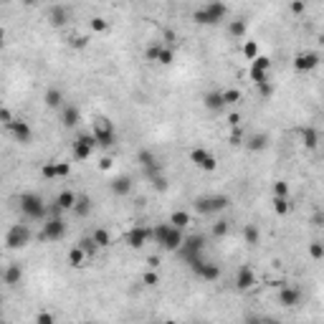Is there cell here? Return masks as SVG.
Listing matches in <instances>:
<instances>
[{
  "instance_id": "1",
  "label": "cell",
  "mask_w": 324,
  "mask_h": 324,
  "mask_svg": "<svg viewBox=\"0 0 324 324\" xmlns=\"http://www.w3.org/2000/svg\"><path fill=\"white\" fill-rule=\"evenodd\" d=\"M152 235H155V241L165 248V251H178V248L183 246V231L178 228H172L170 223H160L152 228Z\"/></svg>"
},
{
  "instance_id": "2",
  "label": "cell",
  "mask_w": 324,
  "mask_h": 324,
  "mask_svg": "<svg viewBox=\"0 0 324 324\" xmlns=\"http://www.w3.org/2000/svg\"><path fill=\"white\" fill-rule=\"evenodd\" d=\"M226 13H228V8L223 3H205L203 8H198L193 13V21L200 25H215L226 18Z\"/></svg>"
},
{
  "instance_id": "3",
  "label": "cell",
  "mask_w": 324,
  "mask_h": 324,
  "mask_svg": "<svg viewBox=\"0 0 324 324\" xmlns=\"http://www.w3.org/2000/svg\"><path fill=\"white\" fill-rule=\"evenodd\" d=\"M203 248H205L203 235H190V238H183V246L175 254H180V258L190 266V263H195L198 258H203Z\"/></svg>"
},
{
  "instance_id": "4",
  "label": "cell",
  "mask_w": 324,
  "mask_h": 324,
  "mask_svg": "<svg viewBox=\"0 0 324 324\" xmlns=\"http://www.w3.org/2000/svg\"><path fill=\"white\" fill-rule=\"evenodd\" d=\"M28 243H31V228H28L25 223H16V226L8 228V233H5V246L10 248V251L25 248Z\"/></svg>"
},
{
  "instance_id": "5",
  "label": "cell",
  "mask_w": 324,
  "mask_h": 324,
  "mask_svg": "<svg viewBox=\"0 0 324 324\" xmlns=\"http://www.w3.org/2000/svg\"><path fill=\"white\" fill-rule=\"evenodd\" d=\"M18 203H21V210H23V215H25V218L41 220L43 215H46V205H43L41 195H36V193H23Z\"/></svg>"
},
{
  "instance_id": "6",
  "label": "cell",
  "mask_w": 324,
  "mask_h": 324,
  "mask_svg": "<svg viewBox=\"0 0 324 324\" xmlns=\"http://www.w3.org/2000/svg\"><path fill=\"white\" fill-rule=\"evenodd\" d=\"M231 205V200L226 195H205V198H195V210L203 215H213L220 213Z\"/></svg>"
},
{
  "instance_id": "7",
  "label": "cell",
  "mask_w": 324,
  "mask_h": 324,
  "mask_svg": "<svg viewBox=\"0 0 324 324\" xmlns=\"http://www.w3.org/2000/svg\"><path fill=\"white\" fill-rule=\"evenodd\" d=\"M92 137L99 147H112L116 142V135H114V127L112 122L107 119V116H101V119L94 122V132H92Z\"/></svg>"
},
{
  "instance_id": "8",
  "label": "cell",
  "mask_w": 324,
  "mask_h": 324,
  "mask_svg": "<svg viewBox=\"0 0 324 324\" xmlns=\"http://www.w3.org/2000/svg\"><path fill=\"white\" fill-rule=\"evenodd\" d=\"M66 235V223L61 218H51L43 223V231H41V238L43 241H61Z\"/></svg>"
},
{
  "instance_id": "9",
  "label": "cell",
  "mask_w": 324,
  "mask_h": 324,
  "mask_svg": "<svg viewBox=\"0 0 324 324\" xmlns=\"http://www.w3.org/2000/svg\"><path fill=\"white\" fill-rule=\"evenodd\" d=\"M190 269H193L203 281H218V276H220V269L215 266V263L203 261V258H198L195 263H190Z\"/></svg>"
},
{
  "instance_id": "10",
  "label": "cell",
  "mask_w": 324,
  "mask_h": 324,
  "mask_svg": "<svg viewBox=\"0 0 324 324\" xmlns=\"http://www.w3.org/2000/svg\"><path fill=\"white\" fill-rule=\"evenodd\" d=\"M190 160H193V165H195V167H200V170H208V172H213V170L218 167L215 157H213L208 150H203V147H195V150L190 152Z\"/></svg>"
},
{
  "instance_id": "11",
  "label": "cell",
  "mask_w": 324,
  "mask_h": 324,
  "mask_svg": "<svg viewBox=\"0 0 324 324\" xmlns=\"http://www.w3.org/2000/svg\"><path fill=\"white\" fill-rule=\"evenodd\" d=\"M269 69H271V61L266 56H258L251 61V79L254 84H263V81H269Z\"/></svg>"
},
{
  "instance_id": "12",
  "label": "cell",
  "mask_w": 324,
  "mask_h": 324,
  "mask_svg": "<svg viewBox=\"0 0 324 324\" xmlns=\"http://www.w3.org/2000/svg\"><path fill=\"white\" fill-rule=\"evenodd\" d=\"M150 235H152V231H150V228H144V226H135L132 231H127L124 241H127V246H129V248H142L147 241H150Z\"/></svg>"
},
{
  "instance_id": "13",
  "label": "cell",
  "mask_w": 324,
  "mask_h": 324,
  "mask_svg": "<svg viewBox=\"0 0 324 324\" xmlns=\"http://www.w3.org/2000/svg\"><path fill=\"white\" fill-rule=\"evenodd\" d=\"M8 129H10V135L16 137L21 144H28V142H31V137H33L31 127H28V122H23V119H13L8 124Z\"/></svg>"
},
{
  "instance_id": "14",
  "label": "cell",
  "mask_w": 324,
  "mask_h": 324,
  "mask_svg": "<svg viewBox=\"0 0 324 324\" xmlns=\"http://www.w3.org/2000/svg\"><path fill=\"white\" fill-rule=\"evenodd\" d=\"M94 147H96V142H94L92 135H81L76 139V144H73V157H76V160H86V157L92 155Z\"/></svg>"
},
{
  "instance_id": "15",
  "label": "cell",
  "mask_w": 324,
  "mask_h": 324,
  "mask_svg": "<svg viewBox=\"0 0 324 324\" xmlns=\"http://www.w3.org/2000/svg\"><path fill=\"white\" fill-rule=\"evenodd\" d=\"M317 66H319V53H314V51L299 53L297 58H294V69H297V71H312Z\"/></svg>"
},
{
  "instance_id": "16",
  "label": "cell",
  "mask_w": 324,
  "mask_h": 324,
  "mask_svg": "<svg viewBox=\"0 0 324 324\" xmlns=\"http://www.w3.org/2000/svg\"><path fill=\"white\" fill-rule=\"evenodd\" d=\"M254 284H256V274H254L251 266H241L238 271H235V286H238L241 291L251 289Z\"/></svg>"
},
{
  "instance_id": "17",
  "label": "cell",
  "mask_w": 324,
  "mask_h": 324,
  "mask_svg": "<svg viewBox=\"0 0 324 324\" xmlns=\"http://www.w3.org/2000/svg\"><path fill=\"white\" fill-rule=\"evenodd\" d=\"M3 281L8 286H18L23 281V266H21V263H10V266L3 271Z\"/></svg>"
},
{
  "instance_id": "18",
  "label": "cell",
  "mask_w": 324,
  "mask_h": 324,
  "mask_svg": "<svg viewBox=\"0 0 324 324\" xmlns=\"http://www.w3.org/2000/svg\"><path fill=\"white\" fill-rule=\"evenodd\" d=\"M79 122H81L79 109H76V107H71V104H64V107H61V124L71 129V127H76Z\"/></svg>"
},
{
  "instance_id": "19",
  "label": "cell",
  "mask_w": 324,
  "mask_h": 324,
  "mask_svg": "<svg viewBox=\"0 0 324 324\" xmlns=\"http://www.w3.org/2000/svg\"><path fill=\"white\" fill-rule=\"evenodd\" d=\"M278 301H281L284 306H297L301 301V291L294 289V286H284L281 291H278Z\"/></svg>"
},
{
  "instance_id": "20",
  "label": "cell",
  "mask_w": 324,
  "mask_h": 324,
  "mask_svg": "<svg viewBox=\"0 0 324 324\" xmlns=\"http://www.w3.org/2000/svg\"><path fill=\"white\" fill-rule=\"evenodd\" d=\"M139 162H142V167L147 170V175H152V178H155V175H157V170H160V165H157V157L150 152V150H139Z\"/></svg>"
},
{
  "instance_id": "21",
  "label": "cell",
  "mask_w": 324,
  "mask_h": 324,
  "mask_svg": "<svg viewBox=\"0 0 324 324\" xmlns=\"http://www.w3.org/2000/svg\"><path fill=\"white\" fill-rule=\"evenodd\" d=\"M112 193L114 195H129L132 193V178L129 175H119L112 180Z\"/></svg>"
},
{
  "instance_id": "22",
  "label": "cell",
  "mask_w": 324,
  "mask_h": 324,
  "mask_svg": "<svg viewBox=\"0 0 324 324\" xmlns=\"http://www.w3.org/2000/svg\"><path fill=\"white\" fill-rule=\"evenodd\" d=\"M203 107L210 109V112H220L226 104H223V96H220V92H208L203 96Z\"/></svg>"
},
{
  "instance_id": "23",
  "label": "cell",
  "mask_w": 324,
  "mask_h": 324,
  "mask_svg": "<svg viewBox=\"0 0 324 324\" xmlns=\"http://www.w3.org/2000/svg\"><path fill=\"white\" fill-rule=\"evenodd\" d=\"M73 213H76L79 218H86L92 213V198L89 195H76V203H73Z\"/></svg>"
},
{
  "instance_id": "24",
  "label": "cell",
  "mask_w": 324,
  "mask_h": 324,
  "mask_svg": "<svg viewBox=\"0 0 324 324\" xmlns=\"http://www.w3.org/2000/svg\"><path fill=\"white\" fill-rule=\"evenodd\" d=\"M73 203H76V193L64 190V193H58V198H56V208H58V210H71Z\"/></svg>"
},
{
  "instance_id": "25",
  "label": "cell",
  "mask_w": 324,
  "mask_h": 324,
  "mask_svg": "<svg viewBox=\"0 0 324 324\" xmlns=\"http://www.w3.org/2000/svg\"><path fill=\"white\" fill-rule=\"evenodd\" d=\"M301 139H304V144L309 147V150H317V144H319V132H317L314 127H304V129H301Z\"/></svg>"
},
{
  "instance_id": "26",
  "label": "cell",
  "mask_w": 324,
  "mask_h": 324,
  "mask_svg": "<svg viewBox=\"0 0 324 324\" xmlns=\"http://www.w3.org/2000/svg\"><path fill=\"white\" fill-rule=\"evenodd\" d=\"M46 104L51 109H61L64 107V94H61V89H48L46 92Z\"/></svg>"
},
{
  "instance_id": "27",
  "label": "cell",
  "mask_w": 324,
  "mask_h": 324,
  "mask_svg": "<svg viewBox=\"0 0 324 324\" xmlns=\"http://www.w3.org/2000/svg\"><path fill=\"white\" fill-rule=\"evenodd\" d=\"M187 223H190V215H187L185 210H175V213L170 215V226L178 228V231H183Z\"/></svg>"
},
{
  "instance_id": "28",
  "label": "cell",
  "mask_w": 324,
  "mask_h": 324,
  "mask_svg": "<svg viewBox=\"0 0 324 324\" xmlns=\"http://www.w3.org/2000/svg\"><path fill=\"white\" fill-rule=\"evenodd\" d=\"M48 16H51V23H53V25H64V23H66V16H69V10L61 8V5H53V8L48 10Z\"/></svg>"
},
{
  "instance_id": "29",
  "label": "cell",
  "mask_w": 324,
  "mask_h": 324,
  "mask_svg": "<svg viewBox=\"0 0 324 324\" xmlns=\"http://www.w3.org/2000/svg\"><path fill=\"white\" fill-rule=\"evenodd\" d=\"M228 31H231V36H233V38H243V36H246V31H248V25H246V21H243V18H238V21H231Z\"/></svg>"
},
{
  "instance_id": "30",
  "label": "cell",
  "mask_w": 324,
  "mask_h": 324,
  "mask_svg": "<svg viewBox=\"0 0 324 324\" xmlns=\"http://www.w3.org/2000/svg\"><path fill=\"white\" fill-rule=\"evenodd\" d=\"M243 241H246L248 246H256V243H258V228H256L254 223L243 226Z\"/></svg>"
},
{
  "instance_id": "31",
  "label": "cell",
  "mask_w": 324,
  "mask_h": 324,
  "mask_svg": "<svg viewBox=\"0 0 324 324\" xmlns=\"http://www.w3.org/2000/svg\"><path fill=\"white\" fill-rule=\"evenodd\" d=\"M266 144H269V137H266V135H254L251 142H248V150L261 152V150H266Z\"/></svg>"
},
{
  "instance_id": "32",
  "label": "cell",
  "mask_w": 324,
  "mask_h": 324,
  "mask_svg": "<svg viewBox=\"0 0 324 324\" xmlns=\"http://www.w3.org/2000/svg\"><path fill=\"white\" fill-rule=\"evenodd\" d=\"M84 261H86V254L76 246V248H73V251L69 254V263H71L73 269H81V266H84Z\"/></svg>"
},
{
  "instance_id": "33",
  "label": "cell",
  "mask_w": 324,
  "mask_h": 324,
  "mask_svg": "<svg viewBox=\"0 0 324 324\" xmlns=\"http://www.w3.org/2000/svg\"><path fill=\"white\" fill-rule=\"evenodd\" d=\"M92 241L96 243V248H104V246H109V241H112V238H109V233H107L104 228H96V231H94V235H92Z\"/></svg>"
},
{
  "instance_id": "34",
  "label": "cell",
  "mask_w": 324,
  "mask_h": 324,
  "mask_svg": "<svg viewBox=\"0 0 324 324\" xmlns=\"http://www.w3.org/2000/svg\"><path fill=\"white\" fill-rule=\"evenodd\" d=\"M220 96H223V104H235V101H241V92L238 89H226V92H220Z\"/></svg>"
},
{
  "instance_id": "35",
  "label": "cell",
  "mask_w": 324,
  "mask_h": 324,
  "mask_svg": "<svg viewBox=\"0 0 324 324\" xmlns=\"http://www.w3.org/2000/svg\"><path fill=\"white\" fill-rule=\"evenodd\" d=\"M243 56L248 58V61H254V58H258V46L254 41H246L243 43Z\"/></svg>"
},
{
  "instance_id": "36",
  "label": "cell",
  "mask_w": 324,
  "mask_h": 324,
  "mask_svg": "<svg viewBox=\"0 0 324 324\" xmlns=\"http://www.w3.org/2000/svg\"><path fill=\"white\" fill-rule=\"evenodd\" d=\"M172 58H175L172 48H167V46H162V48H160V56H157V61H160V64L170 66V64H172Z\"/></svg>"
},
{
  "instance_id": "37",
  "label": "cell",
  "mask_w": 324,
  "mask_h": 324,
  "mask_svg": "<svg viewBox=\"0 0 324 324\" xmlns=\"http://www.w3.org/2000/svg\"><path fill=\"white\" fill-rule=\"evenodd\" d=\"M274 210L278 215H286L289 213V198H274Z\"/></svg>"
},
{
  "instance_id": "38",
  "label": "cell",
  "mask_w": 324,
  "mask_h": 324,
  "mask_svg": "<svg viewBox=\"0 0 324 324\" xmlns=\"http://www.w3.org/2000/svg\"><path fill=\"white\" fill-rule=\"evenodd\" d=\"M309 254H312L314 261L324 258V246H322V241H312V246H309Z\"/></svg>"
},
{
  "instance_id": "39",
  "label": "cell",
  "mask_w": 324,
  "mask_h": 324,
  "mask_svg": "<svg viewBox=\"0 0 324 324\" xmlns=\"http://www.w3.org/2000/svg\"><path fill=\"white\" fill-rule=\"evenodd\" d=\"M142 284L152 289V286H157V284H160V276H157L155 271H147V274H142Z\"/></svg>"
},
{
  "instance_id": "40",
  "label": "cell",
  "mask_w": 324,
  "mask_h": 324,
  "mask_svg": "<svg viewBox=\"0 0 324 324\" xmlns=\"http://www.w3.org/2000/svg\"><path fill=\"white\" fill-rule=\"evenodd\" d=\"M226 233H228V223H226V220H218V223L213 226V235H215V238H223Z\"/></svg>"
},
{
  "instance_id": "41",
  "label": "cell",
  "mask_w": 324,
  "mask_h": 324,
  "mask_svg": "<svg viewBox=\"0 0 324 324\" xmlns=\"http://www.w3.org/2000/svg\"><path fill=\"white\" fill-rule=\"evenodd\" d=\"M274 193H276V198H289V185H286L284 180H278V183L274 185Z\"/></svg>"
},
{
  "instance_id": "42",
  "label": "cell",
  "mask_w": 324,
  "mask_h": 324,
  "mask_svg": "<svg viewBox=\"0 0 324 324\" xmlns=\"http://www.w3.org/2000/svg\"><path fill=\"white\" fill-rule=\"evenodd\" d=\"M79 248H81V251H84V254H89V256H92V254L96 251V243H94L92 238H84V241L79 243Z\"/></svg>"
},
{
  "instance_id": "43",
  "label": "cell",
  "mask_w": 324,
  "mask_h": 324,
  "mask_svg": "<svg viewBox=\"0 0 324 324\" xmlns=\"http://www.w3.org/2000/svg\"><path fill=\"white\" fill-rule=\"evenodd\" d=\"M53 170H56V178H66L69 175V162H53Z\"/></svg>"
},
{
  "instance_id": "44",
  "label": "cell",
  "mask_w": 324,
  "mask_h": 324,
  "mask_svg": "<svg viewBox=\"0 0 324 324\" xmlns=\"http://www.w3.org/2000/svg\"><path fill=\"white\" fill-rule=\"evenodd\" d=\"M36 324H56V319H53L51 312H41V314L36 317Z\"/></svg>"
},
{
  "instance_id": "45",
  "label": "cell",
  "mask_w": 324,
  "mask_h": 324,
  "mask_svg": "<svg viewBox=\"0 0 324 324\" xmlns=\"http://www.w3.org/2000/svg\"><path fill=\"white\" fill-rule=\"evenodd\" d=\"M41 175H43V178H56V170H53V162H46V165H43L41 167Z\"/></svg>"
},
{
  "instance_id": "46",
  "label": "cell",
  "mask_w": 324,
  "mask_h": 324,
  "mask_svg": "<svg viewBox=\"0 0 324 324\" xmlns=\"http://www.w3.org/2000/svg\"><path fill=\"white\" fill-rule=\"evenodd\" d=\"M160 48H162V43H155V46H150V48H147V58H150V61H157Z\"/></svg>"
},
{
  "instance_id": "47",
  "label": "cell",
  "mask_w": 324,
  "mask_h": 324,
  "mask_svg": "<svg viewBox=\"0 0 324 324\" xmlns=\"http://www.w3.org/2000/svg\"><path fill=\"white\" fill-rule=\"evenodd\" d=\"M152 185H155V190H167V180L160 178V175H155V178H152Z\"/></svg>"
},
{
  "instance_id": "48",
  "label": "cell",
  "mask_w": 324,
  "mask_h": 324,
  "mask_svg": "<svg viewBox=\"0 0 324 324\" xmlns=\"http://www.w3.org/2000/svg\"><path fill=\"white\" fill-rule=\"evenodd\" d=\"M92 28L94 31H107V21L104 18H92Z\"/></svg>"
},
{
  "instance_id": "49",
  "label": "cell",
  "mask_w": 324,
  "mask_h": 324,
  "mask_svg": "<svg viewBox=\"0 0 324 324\" xmlns=\"http://www.w3.org/2000/svg\"><path fill=\"white\" fill-rule=\"evenodd\" d=\"M256 86H258L261 96H271V84H269V81H263V84H256Z\"/></svg>"
},
{
  "instance_id": "50",
  "label": "cell",
  "mask_w": 324,
  "mask_h": 324,
  "mask_svg": "<svg viewBox=\"0 0 324 324\" xmlns=\"http://www.w3.org/2000/svg\"><path fill=\"white\" fill-rule=\"evenodd\" d=\"M0 122H3L5 127L13 122V116H10V112H8V109H0Z\"/></svg>"
},
{
  "instance_id": "51",
  "label": "cell",
  "mask_w": 324,
  "mask_h": 324,
  "mask_svg": "<svg viewBox=\"0 0 324 324\" xmlns=\"http://www.w3.org/2000/svg\"><path fill=\"white\" fill-rule=\"evenodd\" d=\"M291 10L294 13H304V3H299V0H297V3H291Z\"/></svg>"
},
{
  "instance_id": "52",
  "label": "cell",
  "mask_w": 324,
  "mask_h": 324,
  "mask_svg": "<svg viewBox=\"0 0 324 324\" xmlns=\"http://www.w3.org/2000/svg\"><path fill=\"white\" fill-rule=\"evenodd\" d=\"M73 46H76V48H84V46H86V38H73Z\"/></svg>"
},
{
  "instance_id": "53",
  "label": "cell",
  "mask_w": 324,
  "mask_h": 324,
  "mask_svg": "<svg viewBox=\"0 0 324 324\" xmlns=\"http://www.w3.org/2000/svg\"><path fill=\"white\" fill-rule=\"evenodd\" d=\"M228 122H231V124L235 127V124H238V122H241V116H238V114H231V119H228Z\"/></svg>"
},
{
  "instance_id": "54",
  "label": "cell",
  "mask_w": 324,
  "mask_h": 324,
  "mask_svg": "<svg viewBox=\"0 0 324 324\" xmlns=\"http://www.w3.org/2000/svg\"><path fill=\"white\" fill-rule=\"evenodd\" d=\"M246 324H261V317H248Z\"/></svg>"
},
{
  "instance_id": "55",
  "label": "cell",
  "mask_w": 324,
  "mask_h": 324,
  "mask_svg": "<svg viewBox=\"0 0 324 324\" xmlns=\"http://www.w3.org/2000/svg\"><path fill=\"white\" fill-rule=\"evenodd\" d=\"M109 165H112V160H101V162H99V167H101V170H107Z\"/></svg>"
},
{
  "instance_id": "56",
  "label": "cell",
  "mask_w": 324,
  "mask_h": 324,
  "mask_svg": "<svg viewBox=\"0 0 324 324\" xmlns=\"http://www.w3.org/2000/svg\"><path fill=\"white\" fill-rule=\"evenodd\" d=\"M261 324H278L276 319H271V317H266V319H261Z\"/></svg>"
},
{
  "instance_id": "57",
  "label": "cell",
  "mask_w": 324,
  "mask_h": 324,
  "mask_svg": "<svg viewBox=\"0 0 324 324\" xmlns=\"http://www.w3.org/2000/svg\"><path fill=\"white\" fill-rule=\"evenodd\" d=\"M157 324H178V322H157Z\"/></svg>"
},
{
  "instance_id": "58",
  "label": "cell",
  "mask_w": 324,
  "mask_h": 324,
  "mask_svg": "<svg viewBox=\"0 0 324 324\" xmlns=\"http://www.w3.org/2000/svg\"><path fill=\"white\" fill-rule=\"evenodd\" d=\"M84 324H96V322H84Z\"/></svg>"
},
{
  "instance_id": "59",
  "label": "cell",
  "mask_w": 324,
  "mask_h": 324,
  "mask_svg": "<svg viewBox=\"0 0 324 324\" xmlns=\"http://www.w3.org/2000/svg\"><path fill=\"white\" fill-rule=\"evenodd\" d=\"M0 309H3V299H0Z\"/></svg>"
},
{
  "instance_id": "60",
  "label": "cell",
  "mask_w": 324,
  "mask_h": 324,
  "mask_svg": "<svg viewBox=\"0 0 324 324\" xmlns=\"http://www.w3.org/2000/svg\"><path fill=\"white\" fill-rule=\"evenodd\" d=\"M0 324H5V322H3V319H0Z\"/></svg>"
}]
</instances>
